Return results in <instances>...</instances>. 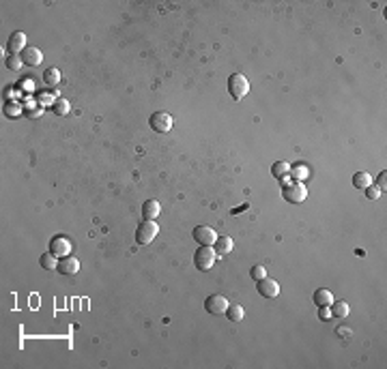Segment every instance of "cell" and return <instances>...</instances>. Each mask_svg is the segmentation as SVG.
I'll list each match as a JSON object with an SVG mask.
<instances>
[{
	"label": "cell",
	"mask_w": 387,
	"mask_h": 369,
	"mask_svg": "<svg viewBox=\"0 0 387 369\" xmlns=\"http://www.w3.org/2000/svg\"><path fill=\"white\" fill-rule=\"evenodd\" d=\"M217 254L213 249V245H200V249L194 251V264L198 270H211L215 266Z\"/></svg>",
	"instance_id": "obj_1"
},
{
	"label": "cell",
	"mask_w": 387,
	"mask_h": 369,
	"mask_svg": "<svg viewBox=\"0 0 387 369\" xmlns=\"http://www.w3.org/2000/svg\"><path fill=\"white\" fill-rule=\"evenodd\" d=\"M282 196L290 204H301L303 200L308 198V189L303 183H299V180H293V183L286 180V183L282 185Z\"/></svg>",
	"instance_id": "obj_2"
},
{
	"label": "cell",
	"mask_w": 387,
	"mask_h": 369,
	"mask_svg": "<svg viewBox=\"0 0 387 369\" xmlns=\"http://www.w3.org/2000/svg\"><path fill=\"white\" fill-rule=\"evenodd\" d=\"M228 93L230 97L235 101H241L245 95L250 93V82H248V77L241 75V73H232L228 77Z\"/></svg>",
	"instance_id": "obj_3"
},
{
	"label": "cell",
	"mask_w": 387,
	"mask_h": 369,
	"mask_svg": "<svg viewBox=\"0 0 387 369\" xmlns=\"http://www.w3.org/2000/svg\"><path fill=\"white\" fill-rule=\"evenodd\" d=\"M157 234H159L157 223L144 219V221L138 225V230H135V243H138V245H148V243H153V238Z\"/></svg>",
	"instance_id": "obj_4"
},
{
	"label": "cell",
	"mask_w": 387,
	"mask_h": 369,
	"mask_svg": "<svg viewBox=\"0 0 387 369\" xmlns=\"http://www.w3.org/2000/svg\"><path fill=\"white\" fill-rule=\"evenodd\" d=\"M228 299L226 296H222V294H211L209 299L204 301V309L209 314H213V316H222V314H226V309H228Z\"/></svg>",
	"instance_id": "obj_5"
},
{
	"label": "cell",
	"mask_w": 387,
	"mask_h": 369,
	"mask_svg": "<svg viewBox=\"0 0 387 369\" xmlns=\"http://www.w3.org/2000/svg\"><path fill=\"white\" fill-rule=\"evenodd\" d=\"M194 241L198 245H215L217 241V232L211 225H196L194 228Z\"/></svg>",
	"instance_id": "obj_6"
},
{
	"label": "cell",
	"mask_w": 387,
	"mask_h": 369,
	"mask_svg": "<svg viewBox=\"0 0 387 369\" xmlns=\"http://www.w3.org/2000/svg\"><path fill=\"white\" fill-rule=\"evenodd\" d=\"M148 122H151L153 131H157V133H168L172 129V116L168 112H155Z\"/></svg>",
	"instance_id": "obj_7"
},
{
	"label": "cell",
	"mask_w": 387,
	"mask_h": 369,
	"mask_svg": "<svg viewBox=\"0 0 387 369\" xmlns=\"http://www.w3.org/2000/svg\"><path fill=\"white\" fill-rule=\"evenodd\" d=\"M258 294L264 296V299H275V296L280 294V283H277L275 279L264 277V279L258 281Z\"/></svg>",
	"instance_id": "obj_8"
},
{
	"label": "cell",
	"mask_w": 387,
	"mask_h": 369,
	"mask_svg": "<svg viewBox=\"0 0 387 369\" xmlns=\"http://www.w3.org/2000/svg\"><path fill=\"white\" fill-rule=\"evenodd\" d=\"M50 251L54 254L56 258H64L71 254V243L67 241L64 236H54L50 241Z\"/></svg>",
	"instance_id": "obj_9"
},
{
	"label": "cell",
	"mask_w": 387,
	"mask_h": 369,
	"mask_svg": "<svg viewBox=\"0 0 387 369\" xmlns=\"http://www.w3.org/2000/svg\"><path fill=\"white\" fill-rule=\"evenodd\" d=\"M6 50H9V54H22L26 50V35L24 32H13L9 37V41H6Z\"/></svg>",
	"instance_id": "obj_10"
},
{
	"label": "cell",
	"mask_w": 387,
	"mask_h": 369,
	"mask_svg": "<svg viewBox=\"0 0 387 369\" xmlns=\"http://www.w3.org/2000/svg\"><path fill=\"white\" fill-rule=\"evenodd\" d=\"M58 273L61 275H75L77 270H80V262H77V258L73 256H64L61 262H58Z\"/></svg>",
	"instance_id": "obj_11"
},
{
	"label": "cell",
	"mask_w": 387,
	"mask_h": 369,
	"mask_svg": "<svg viewBox=\"0 0 387 369\" xmlns=\"http://www.w3.org/2000/svg\"><path fill=\"white\" fill-rule=\"evenodd\" d=\"M22 60H24V67H37V64H41L43 54L39 48H26L22 52Z\"/></svg>",
	"instance_id": "obj_12"
},
{
	"label": "cell",
	"mask_w": 387,
	"mask_h": 369,
	"mask_svg": "<svg viewBox=\"0 0 387 369\" xmlns=\"http://www.w3.org/2000/svg\"><path fill=\"white\" fill-rule=\"evenodd\" d=\"M159 212H161V206L157 200H146V202L142 204V217L148 219V221H155V219L159 217Z\"/></svg>",
	"instance_id": "obj_13"
},
{
	"label": "cell",
	"mask_w": 387,
	"mask_h": 369,
	"mask_svg": "<svg viewBox=\"0 0 387 369\" xmlns=\"http://www.w3.org/2000/svg\"><path fill=\"white\" fill-rule=\"evenodd\" d=\"M232 247H235V241H232V236H217V241H215V254L217 256H228Z\"/></svg>",
	"instance_id": "obj_14"
},
{
	"label": "cell",
	"mask_w": 387,
	"mask_h": 369,
	"mask_svg": "<svg viewBox=\"0 0 387 369\" xmlns=\"http://www.w3.org/2000/svg\"><path fill=\"white\" fill-rule=\"evenodd\" d=\"M331 303H333V294L329 292V290L321 288L314 292V305L316 307H331Z\"/></svg>",
	"instance_id": "obj_15"
},
{
	"label": "cell",
	"mask_w": 387,
	"mask_h": 369,
	"mask_svg": "<svg viewBox=\"0 0 387 369\" xmlns=\"http://www.w3.org/2000/svg\"><path fill=\"white\" fill-rule=\"evenodd\" d=\"M288 172H290V165L286 163V161H275V163L271 165V174H273L277 180H282V183H286Z\"/></svg>",
	"instance_id": "obj_16"
},
{
	"label": "cell",
	"mask_w": 387,
	"mask_h": 369,
	"mask_svg": "<svg viewBox=\"0 0 387 369\" xmlns=\"http://www.w3.org/2000/svg\"><path fill=\"white\" fill-rule=\"evenodd\" d=\"M353 185L357 187V189L364 191L366 187H370V185H372V176H370L368 172H357V174L353 176Z\"/></svg>",
	"instance_id": "obj_17"
},
{
	"label": "cell",
	"mask_w": 387,
	"mask_h": 369,
	"mask_svg": "<svg viewBox=\"0 0 387 369\" xmlns=\"http://www.w3.org/2000/svg\"><path fill=\"white\" fill-rule=\"evenodd\" d=\"M43 82H45V86H50V88H54L58 82H61V71H58L56 67H52L48 69L43 73Z\"/></svg>",
	"instance_id": "obj_18"
},
{
	"label": "cell",
	"mask_w": 387,
	"mask_h": 369,
	"mask_svg": "<svg viewBox=\"0 0 387 369\" xmlns=\"http://www.w3.org/2000/svg\"><path fill=\"white\" fill-rule=\"evenodd\" d=\"M226 316H228L230 322H241L245 318V312H243L241 305H228V309H226Z\"/></svg>",
	"instance_id": "obj_19"
},
{
	"label": "cell",
	"mask_w": 387,
	"mask_h": 369,
	"mask_svg": "<svg viewBox=\"0 0 387 369\" xmlns=\"http://www.w3.org/2000/svg\"><path fill=\"white\" fill-rule=\"evenodd\" d=\"M69 101L67 99H56L54 103H52V112H54L56 116H67L69 114Z\"/></svg>",
	"instance_id": "obj_20"
},
{
	"label": "cell",
	"mask_w": 387,
	"mask_h": 369,
	"mask_svg": "<svg viewBox=\"0 0 387 369\" xmlns=\"http://www.w3.org/2000/svg\"><path fill=\"white\" fill-rule=\"evenodd\" d=\"M348 312H351V307H348V303L340 301V303H331V314L335 318H346Z\"/></svg>",
	"instance_id": "obj_21"
},
{
	"label": "cell",
	"mask_w": 387,
	"mask_h": 369,
	"mask_svg": "<svg viewBox=\"0 0 387 369\" xmlns=\"http://www.w3.org/2000/svg\"><path fill=\"white\" fill-rule=\"evenodd\" d=\"M41 266H43L45 270H56V268H58L56 256L52 254V251H48V254H43V256H41Z\"/></svg>",
	"instance_id": "obj_22"
},
{
	"label": "cell",
	"mask_w": 387,
	"mask_h": 369,
	"mask_svg": "<svg viewBox=\"0 0 387 369\" xmlns=\"http://www.w3.org/2000/svg\"><path fill=\"white\" fill-rule=\"evenodd\" d=\"M290 176H293L295 180H299V183H301V180L303 178H308V174H310V170H308V165H290Z\"/></svg>",
	"instance_id": "obj_23"
},
{
	"label": "cell",
	"mask_w": 387,
	"mask_h": 369,
	"mask_svg": "<svg viewBox=\"0 0 387 369\" xmlns=\"http://www.w3.org/2000/svg\"><path fill=\"white\" fill-rule=\"evenodd\" d=\"M6 67H9L11 71H17V69H22L24 67V60H22V54H9L6 56Z\"/></svg>",
	"instance_id": "obj_24"
},
{
	"label": "cell",
	"mask_w": 387,
	"mask_h": 369,
	"mask_svg": "<svg viewBox=\"0 0 387 369\" xmlns=\"http://www.w3.org/2000/svg\"><path fill=\"white\" fill-rule=\"evenodd\" d=\"M250 275H252V279H254V281H260V279L267 277V268H264L262 264H256V266H252Z\"/></svg>",
	"instance_id": "obj_25"
},
{
	"label": "cell",
	"mask_w": 387,
	"mask_h": 369,
	"mask_svg": "<svg viewBox=\"0 0 387 369\" xmlns=\"http://www.w3.org/2000/svg\"><path fill=\"white\" fill-rule=\"evenodd\" d=\"M364 191H366V198H368V200H377V198L381 196V189H379L377 185H370V187H366Z\"/></svg>",
	"instance_id": "obj_26"
},
{
	"label": "cell",
	"mask_w": 387,
	"mask_h": 369,
	"mask_svg": "<svg viewBox=\"0 0 387 369\" xmlns=\"http://www.w3.org/2000/svg\"><path fill=\"white\" fill-rule=\"evenodd\" d=\"M4 112L11 116V118H17L19 114H22V107H17V105H6L4 107Z\"/></svg>",
	"instance_id": "obj_27"
},
{
	"label": "cell",
	"mask_w": 387,
	"mask_h": 369,
	"mask_svg": "<svg viewBox=\"0 0 387 369\" xmlns=\"http://www.w3.org/2000/svg\"><path fill=\"white\" fill-rule=\"evenodd\" d=\"M319 318L321 320H329V318H331V307H319Z\"/></svg>",
	"instance_id": "obj_28"
},
{
	"label": "cell",
	"mask_w": 387,
	"mask_h": 369,
	"mask_svg": "<svg viewBox=\"0 0 387 369\" xmlns=\"http://www.w3.org/2000/svg\"><path fill=\"white\" fill-rule=\"evenodd\" d=\"M385 180H387V170L381 172L379 174V180H377V187H379V189H383V191H385Z\"/></svg>",
	"instance_id": "obj_29"
}]
</instances>
